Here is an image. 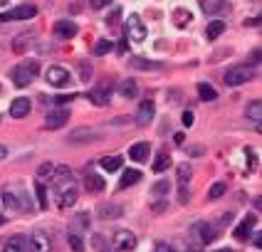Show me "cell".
<instances>
[{"label":"cell","instance_id":"cell-1","mask_svg":"<svg viewBox=\"0 0 262 252\" xmlns=\"http://www.w3.org/2000/svg\"><path fill=\"white\" fill-rule=\"evenodd\" d=\"M3 200H5L8 210H13V213H20V210H28L30 208V200H28L25 191H23L20 186L5 188V191H3Z\"/></svg>","mask_w":262,"mask_h":252},{"label":"cell","instance_id":"cell-2","mask_svg":"<svg viewBox=\"0 0 262 252\" xmlns=\"http://www.w3.org/2000/svg\"><path fill=\"white\" fill-rule=\"evenodd\" d=\"M37 72H40L37 62H25V64H18V67L10 72V79H13L15 87H28V84L37 77Z\"/></svg>","mask_w":262,"mask_h":252},{"label":"cell","instance_id":"cell-3","mask_svg":"<svg viewBox=\"0 0 262 252\" xmlns=\"http://www.w3.org/2000/svg\"><path fill=\"white\" fill-rule=\"evenodd\" d=\"M57 186H59V191H57V205L59 208L74 205V203H77V186H74V181L67 178V181H59Z\"/></svg>","mask_w":262,"mask_h":252},{"label":"cell","instance_id":"cell-4","mask_svg":"<svg viewBox=\"0 0 262 252\" xmlns=\"http://www.w3.org/2000/svg\"><path fill=\"white\" fill-rule=\"evenodd\" d=\"M193 237L198 240V245H210V242H215L218 240V227L210 223H205V220H198V223L193 225Z\"/></svg>","mask_w":262,"mask_h":252},{"label":"cell","instance_id":"cell-5","mask_svg":"<svg viewBox=\"0 0 262 252\" xmlns=\"http://www.w3.org/2000/svg\"><path fill=\"white\" fill-rule=\"evenodd\" d=\"M35 15H37V8H35L32 3H25V5H18V8L3 13V15H0V23H10V20H32Z\"/></svg>","mask_w":262,"mask_h":252},{"label":"cell","instance_id":"cell-6","mask_svg":"<svg viewBox=\"0 0 262 252\" xmlns=\"http://www.w3.org/2000/svg\"><path fill=\"white\" fill-rule=\"evenodd\" d=\"M45 79H47L50 87H57V89H62V87H69V82H72L69 72H67L64 67H55V64L45 69Z\"/></svg>","mask_w":262,"mask_h":252},{"label":"cell","instance_id":"cell-7","mask_svg":"<svg viewBox=\"0 0 262 252\" xmlns=\"http://www.w3.org/2000/svg\"><path fill=\"white\" fill-rule=\"evenodd\" d=\"M252 79V69L250 67H230L228 72H225V84L228 87H240V84L250 82Z\"/></svg>","mask_w":262,"mask_h":252},{"label":"cell","instance_id":"cell-8","mask_svg":"<svg viewBox=\"0 0 262 252\" xmlns=\"http://www.w3.org/2000/svg\"><path fill=\"white\" fill-rule=\"evenodd\" d=\"M126 40H134V42H144L146 40V25L141 23L139 15H129V20H126Z\"/></svg>","mask_w":262,"mask_h":252},{"label":"cell","instance_id":"cell-9","mask_svg":"<svg viewBox=\"0 0 262 252\" xmlns=\"http://www.w3.org/2000/svg\"><path fill=\"white\" fill-rule=\"evenodd\" d=\"M112 242H114V250L119 252H129L136 247V235L134 232H129V230H117L114 232V237H112Z\"/></svg>","mask_w":262,"mask_h":252},{"label":"cell","instance_id":"cell-10","mask_svg":"<svg viewBox=\"0 0 262 252\" xmlns=\"http://www.w3.org/2000/svg\"><path fill=\"white\" fill-rule=\"evenodd\" d=\"M28 250L30 252H50L52 250V242H50V237L42 230H35L28 240Z\"/></svg>","mask_w":262,"mask_h":252},{"label":"cell","instance_id":"cell-11","mask_svg":"<svg viewBox=\"0 0 262 252\" xmlns=\"http://www.w3.org/2000/svg\"><path fill=\"white\" fill-rule=\"evenodd\" d=\"M89 99H92V104H97V107H107V104L112 102V87H109V84L94 87V89L89 92Z\"/></svg>","mask_w":262,"mask_h":252},{"label":"cell","instance_id":"cell-12","mask_svg":"<svg viewBox=\"0 0 262 252\" xmlns=\"http://www.w3.org/2000/svg\"><path fill=\"white\" fill-rule=\"evenodd\" d=\"M67 121H69V112H67V109H55V112L47 114L45 129H59V126H64Z\"/></svg>","mask_w":262,"mask_h":252},{"label":"cell","instance_id":"cell-13","mask_svg":"<svg viewBox=\"0 0 262 252\" xmlns=\"http://www.w3.org/2000/svg\"><path fill=\"white\" fill-rule=\"evenodd\" d=\"M99 139V131L97 129H89V126H82V129H74L69 134V141L72 143H87V141H97Z\"/></svg>","mask_w":262,"mask_h":252},{"label":"cell","instance_id":"cell-14","mask_svg":"<svg viewBox=\"0 0 262 252\" xmlns=\"http://www.w3.org/2000/svg\"><path fill=\"white\" fill-rule=\"evenodd\" d=\"M153 114H156L153 102H151V99L141 102V107H139V112H136V126H148V121L153 119Z\"/></svg>","mask_w":262,"mask_h":252},{"label":"cell","instance_id":"cell-15","mask_svg":"<svg viewBox=\"0 0 262 252\" xmlns=\"http://www.w3.org/2000/svg\"><path fill=\"white\" fill-rule=\"evenodd\" d=\"M30 109H32V104H30L28 97H18V99H13V104H10V116L13 119H23V116H28Z\"/></svg>","mask_w":262,"mask_h":252},{"label":"cell","instance_id":"cell-16","mask_svg":"<svg viewBox=\"0 0 262 252\" xmlns=\"http://www.w3.org/2000/svg\"><path fill=\"white\" fill-rule=\"evenodd\" d=\"M148 153H151V146L148 143H134L131 148H129V158L131 161H136V163H144V161H148Z\"/></svg>","mask_w":262,"mask_h":252},{"label":"cell","instance_id":"cell-17","mask_svg":"<svg viewBox=\"0 0 262 252\" xmlns=\"http://www.w3.org/2000/svg\"><path fill=\"white\" fill-rule=\"evenodd\" d=\"M99 215L104 218V220H117L124 215V208L117 205V203H102L99 205Z\"/></svg>","mask_w":262,"mask_h":252},{"label":"cell","instance_id":"cell-18","mask_svg":"<svg viewBox=\"0 0 262 252\" xmlns=\"http://www.w3.org/2000/svg\"><path fill=\"white\" fill-rule=\"evenodd\" d=\"M55 35L62 40H69V37L77 35V25L72 20H59V23H55Z\"/></svg>","mask_w":262,"mask_h":252},{"label":"cell","instance_id":"cell-19","mask_svg":"<svg viewBox=\"0 0 262 252\" xmlns=\"http://www.w3.org/2000/svg\"><path fill=\"white\" fill-rule=\"evenodd\" d=\"M201 8L205 15H218L228 10V0H201Z\"/></svg>","mask_w":262,"mask_h":252},{"label":"cell","instance_id":"cell-20","mask_svg":"<svg viewBox=\"0 0 262 252\" xmlns=\"http://www.w3.org/2000/svg\"><path fill=\"white\" fill-rule=\"evenodd\" d=\"M104 178L99 176V173H87V178H84V188H87L89 193H102L104 191Z\"/></svg>","mask_w":262,"mask_h":252},{"label":"cell","instance_id":"cell-21","mask_svg":"<svg viewBox=\"0 0 262 252\" xmlns=\"http://www.w3.org/2000/svg\"><path fill=\"white\" fill-rule=\"evenodd\" d=\"M3 252H28V237H23V235L10 237V240L5 242Z\"/></svg>","mask_w":262,"mask_h":252},{"label":"cell","instance_id":"cell-22","mask_svg":"<svg viewBox=\"0 0 262 252\" xmlns=\"http://www.w3.org/2000/svg\"><path fill=\"white\" fill-rule=\"evenodd\" d=\"M252 227H255V218H252V215H247L242 223L235 227V237H237V240H247V237H250V232H252Z\"/></svg>","mask_w":262,"mask_h":252},{"label":"cell","instance_id":"cell-23","mask_svg":"<svg viewBox=\"0 0 262 252\" xmlns=\"http://www.w3.org/2000/svg\"><path fill=\"white\" fill-rule=\"evenodd\" d=\"M245 116H247V121H252V124H260V119H262V102H260V99H252V102L247 104Z\"/></svg>","mask_w":262,"mask_h":252},{"label":"cell","instance_id":"cell-24","mask_svg":"<svg viewBox=\"0 0 262 252\" xmlns=\"http://www.w3.org/2000/svg\"><path fill=\"white\" fill-rule=\"evenodd\" d=\"M139 181H141V171H136V168H129V171H124V176H121V181H119V188L136 186Z\"/></svg>","mask_w":262,"mask_h":252},{"label":"cell","instance_id":"cell-25","mask_svg":"<svg viewBox=\"0 0 262 252\" xmlns=\"http://www.w3.org/2000/svg\"><path fill=\"white\" fill-rule=\"evenodd\" d=\"M119 94L124 97V99H134L136 94H139V87L134 79H124V82L119 84Z\"/></svg>","mask_w":262,"mask_h":252},{"label":"cell","instance_id":"cell-26","mask_svg":"<svg viewBox=\"0 0 262 252\" xmlns=\"http://www.w3.org/2000/svg\"><path fill=\"white\" fill-rule=\"evenodd\" d=\"M225 28H228L225 20H213V23L208 25V30H205V37H208V40H218V37L225 32Z\"/></svg>","mask_w":262,"mask_h":252},{"label":"cell","instance_id":"cell-27","mask_svg":"<svg viewBox=\"0 0 262 252\" xmlns=\"http://www.w3.org/2000/svg\"><path fill=\"white\" fill-rule=\"evenodd\" d=\"M129 64H131L134 69H161V67H163L161 62H148V59H144V57H131Z\"/></svg>","mask_w":262,"mask_h":252},{"label":"cell","instance_id":"cell-28","mask_svg":"<svg viewBox=\"0 0 262 252\" xmlns=\"http://www.w3.org/2000/svg\"><path fill=\"white\" fill-rule=\"evenodd\" d=\"M198 97H201L203 102H215V99H218V92H215V87L201 82L198 84Z\"/></svg>","mask_w":262,"mask_h":252},{"label":"cell","instance_id":"cell-29","mask_svg":"<svg viewBox=\"0 0 262 252\" xmlns=\"http://www.w3.org/2000/svg\"><path fill=\"white\" fill-rule=\"evenodd\" d=\"M99 166L104 168V171H119L121 168V156H104V158H99Z\"/></svg>","mask_w":262,"mask_h":252},{"label":"cell","instance_id":"cell-30","mask_svg":"<svg viewBox=\"0 0 262 252\" xmlns=\"http://www.w3.org/2000/svg\"><path fill=\"white\" fill-rule=\"evenodd\" d=\"M92 245H94V250H97V252H114V247H109L107 237H104V235H99V232L92 237Z\"/></svg>","mask_w":262,"mask_h":252},{"label":"cell","instance_id":"cell-31","mask_svg":"<svg viewBox=\"0 0 262 252\" xmlns=\"http://www.w3.org/2000/svg\"><path fill=\"white\" fill-rule=\"evenodd\" d=\"M67 242H69V247L74 252H82L84 250V240L79 237V232H74V230H69V235H67Z\"/></svg>","mask_w":262,"mask_h":252},{"label":"cell","instance_id":"cell-32","mask_svg":"<svg viewBox=\"0 0 262 252\" xmlns=\"http://www.w3.org/2000/svg\"><path fill=\"white\" fill-rule=\"evenodd\" d=\"M168 166H171L168 153H158V156H156V161H153V173H163Z\"/></svg>","mask_w":262,"mask_h":252},{"label":"cell","instance_id":"cell-33","mask_svg":"<svg viewBox=\"0 0 262 252\" xmlns=\"http://www.w3.org/2000/svg\"><path fill=\"white\" fill-rule=\"evenodd\" d=\"M191 176H193L191 166H188V163H181V166H178V186H188Z\"/></svg>","mask_w":262,"mask_h":252},{"label":"cell","instance_id":"cell-34","mask_svg":"<svg viewBox=\"0 0 262 252\" xmlns=\"http://www.w3.org/2000/svg\"><path fill=\"white\" fill-rule=\"evenodd\" d=\"M168 191H171V183H168V181H158V183H153V188H151V193L156 198L168 196Z\"/></svg>","mask_w":262,"mask_h":252},{"label":"cell","instance_id":"cell-35","mask_svg":"<svg viewBox=\"0 0 262 252\" xmlns=\"http://www.w3.org/2000/svg\"><path fill=\"white\" fill-rule=\"evenodd\" d=\"M112 50H114L112 40H99V42L94 45V55H107V52H112Z\"/></svg>","mask_w":262,"mask_h":252},{"label":"cell","instance_id":"cell-36","mask_svg":"<svg viewBox=\"0 0 262 252\" xmlns=\"http://www.w3.org/2000/svg\"><path fill=\"white\" fill-rule=\"evenodd\" d=\"M225 191H228V186H225V183H215V186L208 191V198H210V200H218V198L225 196Z\"/></svg>","mask_w":262,"mask_h":252},{"label":"cell","instance_id":"cell-37","mask_svg":"<svg viewBox=\"0 0 262 252\" xmlns=\"http://www.w3.org/2000/svg\"><path fill=\"white\" fill-rule=\"evenodd\" d=\"M35 191H37V203H40V208L45 210V208H47V191H45V186H42L40 181L35 183Z\"/></svg>","mask_w":262,"mask_h":252},{"label":"cell","instance_id":"cell-38","mask_svg":"<svg viewBox=\"0 0 262 252\" xmlns=\"http://www.w3.org/2000/svg\"><path fill=\"white\" fill-rule=\"evenodd\" d=\"M28 45H30V35H20V37L13 42V50L20 55V52H25V47H28Z\"/></svg>","mask_w":262,"mask_h":252},{"label":"cell","instance_id":"cell-39","mask_svg":"<svg viewBox=\"0 0 262 252\" xmlns=\"http://www.w3.org/2000/svg\"><path fill=\"white\" fill-rule=\"evenodd\" d=\"M173 18H176V25H178V28H183V25L191 20V13H186V10H176Z\"/></svg>","mask_w":262,"mask_h":252},{"label":"cell","instance_id":"cell-40","mask_svg":"<svg viewBox=\"0 0 262 252\" xmlns=\"http://www.w3.org/2000/svg\"><path fill=\"white\" fill-rule=\"evenodd\" d=\"M52 173H55V166H52V163H42V166L37 168V176H40V178H47V176L52 178Z\"/></svg>","mask_w":262,"mask_h":252},{"label":"cell","instance_id":"cell-41","mask_svg":"<svg viewBox=\"0 0 262 252\" xmlns=\"http://www.w3.org/2000/svg\"><path fill=\"white\" fill-rule=\"evenodd\" d=\"M89 77H92V64L82 62V64H79V79H82V82H89Z\"/></svg>","mask_w":262,"mask_h":252},{"label":"cell","instance_id":"cell-42","mask_svg":"<svg viewBox=\"0 0 262 252\" xmlns=\"http://www.w3.org/2000/svg\"><path fill=\"white\" fill-rule=\"evenodd\" d=\"M178 200H181V203H188V200H191V191H188V186H178Z\"/></svg>","mask_w":262,"mask_h":252},{"label":"cell","instance_id":"cell-43","mask_svg":"<svg viewBox=\"0 0 262 252\" xmlns=\"http://www.w3.org/2000/svg\"><path fill=\"white\" fill-rule=\"evenodd\" d=\"M181 121H183V126L191 129V126H193V112H183V119H181Z\"/></svg>","mask_w":262,"mask_h":252},{"label":"cell","instance_id":"cell-44","mask_svg":"<svg viewBox=\"0 0 262 252\" xmlns=\"http://www.w3.org/2000/svg\"><path fill=\"white\" fill-rule=\"evenodd\" d=\"M89 3H92V8H94V10H102V8H107L112 0H89Z\"/></svg>","mask_w":262,"mask_h":252},{"label":"cell","instance_id":"cell-45","mask_svg":"<svg viewBox=\"0 0 262 252\" xmlns=\"http://www.w3.org/2000/svg\"><path fill=\"white\" fill-rule=\"evenodd\" d=\"M52 102H55V104H67V102H72V97H67V94H59V97H52Z\"/></svg>","mask_w":262,"mask_h":252},{"label":"cell","instance_id":"cell-46","mask_svg":"<svg viewBox=\"0 0 262 252\" xmlns=\"http://www.w3.org/2000/svg\"><path fill=\"white\" fill-rule=\"evenodd\" d=\"M153 252H176L173 247H171V245H166V242H158V245H156V250Z\"/></svg>","mask_w":262,"mask_h":252},{"label":"cell","instance_id":"cell-47","mask_svg":"<svg viewBox=\"0 0 262 252\" xmlns=\"http://www.w3.org/2000/svg\"><path fill=\"white\" fill-rule=\"evenodd\" d=\"M87 218H89L87 213H79V215H77V225H82V227H87V225H89V220H87Z\"/></svg>","mask_w":262,"mask_h":252},{"label":"cell","instance_id":"cell-48","mask_svg":"<svg viewBox=\"0 0 262 252\" xmlns=\"http://www.w3.org/2000/svg\"><path fill=\"white\" fill-rule=\"evenodd\" d=\"M119 15H121V10H114V15H112V20H107V25H117Z\"/></svg>","mask_w":262,"mask_h":252},{"label":"cell","instance_id":"cell-49","mask_svg":"<svg viewBox=\"0 0 262 252\" xmlns=\"http://www.w3.org/2000/svg\"><path fill=\"white\" fill-rule=\"evenodd\" d=\"M230 223H233V215H230V213H225V215L220 218V225H230Z\"/></svg>","mask_w":262,"mask_h":252},{"label":"cell","instance_id":"cell-50","mask_svg":"<svg viewBox=\"0 0 262 252\" xmlns=\"http://www.w3.org/2000/svg\"><path fill=\"white\" fill-rule=\"evenodd\" d=\"M245 25H252V28H255V25H260V18H252V20H245Z\"/></svg>","mask_w":262,"mask_h":252},{"label":"cell","instance_id":"cell-51","mask_svg":"<svg viewBox=\"0 0 262 252\" xmlns=\"http://www.w3.org/2000/svg\"><path fill=\"white\" fill-rule=\"evenodd\" d=\"M163 208H166V203H163V200H161V203H156V205H153V210H156V213H161V210H163Z\"/></svg>","mask_w":262,"mask_h":252},{"label":"cell","instance_id":"cell-52","mask_svg":"<svg viewBox=\"0 0 262 252\" xmlns=\"http://www.w3.org/2000/svg\"><path fill=\"white\" fill-rule=\"evenodd\" d=\"M173 139H176V143H178V146H183V139H186V136H183V134H176Z\"/></svg>","mask_w":262,"mask_h":252},{"label":"cell","instance_id":"cell-53","mask_svg":"<svg viewBox=\"0 0 262 252\" xmlns=\"http://www.w3.org/2000/svg\"><path fill=\"white\" fill-rule=\"evenodd\" d=\"M5 156H8V148H5V146H0V158H5Z\"/></svg>","mask_w":262,"mask_h":252},{"label":"cell","instance_id":"cell-54","mask_svg":"<svg viewBox=\"0 0 262 252\" xmlns=\"http://www.w3.org/2000/svg\"><path fill=\"white\" fill-rule=\"evenodd\" d=\"M218 252H235V250H228V247H225V250H218Z\"/></svg>","mask_w":262,"mask_h":252},{"label":"cell","instance_id":"cell-55","mask_svg":"<svg viewBox=\"0 0 262 252\" xmlns=\"http://www.w3.org/2000/svg\"><path fill=\"white\" fill-rule=\"evenodd\" d=\"M3 223H5V218H3V215H0V225H3Z\"/></svg>","mask_w":262,"mask_h":252}]
</instances>
